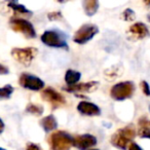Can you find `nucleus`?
<instances>
[{"mask_svg": "<svg viewBox=\"0 0 150 150\" xmlns=\"http://www.w3.org/2000/svg\"><path fill=\"white\" fill-rule=\"evenodd\" d=\"M41 40L44 44L52 47H66L67 43L64 36L59 32L48 30L45 31L41 36Z\"/></svg>", "mask_w": 150, "mask_h": 150, "instance_id": "nucleus-7", "label": "nucleus"}, {"mask_svg": "<svg viewBox=\"0 0 150 150\" xmlns=\"http://www.w3.org/2000/svg\"><path fill=\"white\" fill-rule=\"evenodd\" d=\"M90 150H98V149H90Z\"/></svg>", "mask_w": 150, "mask_h": 150, "instance_id": "nucleus-30", "label": "nucleus"}, {"mask_svg": "<svg viewBox=\"0 0 150 150\" xmlns=\"http://www.w3.org/2000/svg\"><path fill=\"white\" fill-rule=\"evenodd\" d=\"M81 74L77 71L74 70H68L65 74V81L68 84V86H72L77 84V82L80 80Z\"/></svg>", "mask_w": 150, "mask_h": 150, "instance_id": "nucleus-14", "label": "nucleus"}, {"mask_svg": "<svg viewBox=\"0 0 150 150\" xmlns=\"http://www.w3.org/2000/svg\"><path fill=\"white\" fill-rule=\"evenodd\" d=\"M40 123H41V127H43L44 131L47 132V133L48 132L54 131L57 127V125H58L56 118H54L52 115H47V116H45L44 118H42Z\"/></svg>", "mask_w": 150, "mask_h": 150, "instance_id": "nucleus-15", "label": "nucleus"}, {"mask_svg": "<svg viewBox=\"0 0 150 150\" xmlns=\"http://www.w3.org/2000/svg\"><path fill=\"white\" fill-rule=\"evenodd\" d=\"M123 19H125V21H133V20L135 19V13H134L132 9L127 8V11H125V13H123Z\"/></svg>", "mask_w": 150, "mask_h": 150, "instance_id": "nucleus-21", "label": "nucleus"}, {"mask_svg": "<svg viewBox=\"0 0 150 150\" xmlns=\"http://www.w3.org/2000/svg\"><path fill=\"white\" fill-rule=\"evenodd\" d=\"M140 129H139V135L142 138H149L150 139V120L143 118L140 119L139 121Z\"/></svg>", "mask_w": 150, "mask_h": 150, "instance_id": "nucleus-16", "label": "nucleus"}, {"mask_svg": "<svg viewBox=\"0 0 150 150\" xmlns=\"http://www.w3.org/2000/svg\"><path fill=\"white\" fill-rule=\"evenodd\" d=\"M142 88H143V92L146 96H150V88H149V84L147 83L146 81L142 82Z\"/></svg>", "mask_w": 150, "mask_h": 150, "instance_id": "nucleus-23", "label": "nucleus"}, {"mask_svg": "<svg viewBox=\"0 0 150 150\" xmlns=\"http://www.w3.org/2000/svg\"><path fill=\"white\" fill-rule=\"evenodd\" d=\"M7 73H8V69L4 65L0 64V74H7Z\"/></svg>", "mask_w": 150, "mask_h": 150, "instance_id": "nucleus-26", "label": "nucleus"}, {"mask_svg": "<svg viewBox=\"0 0 150 150\" xmlns=\"http://www.w3.org/2000/svg\"><path fill=\"white\" fill-rule=\"evenodd\" d=\"M135 84L132 81L119 82L111 88V97L116 101H122L129 98L134 94Z\"/></svg>", "mask_w": 150, "mask_h": 150, "instance_id": "nucleus-3", "label": "nucleus"}, {"mask_svg": "<svg viewBox=\"0 0 150 150\" xmlns=\"http://www.w3.org/2000/svg\"><path fill=\"white\" fill-rule=\"evenodd\" d=\"M98 86H99V83L97 81H91V82H86V83H77L72 86H67L65 90L70 93H75V92L90 93V92H94L95 90H97Z\"/></svg>", "mask_w": 150, "mask_h": 150, "instance_id": "nucleus-12", "label": "nucleus"}, {"mask_svg": "<svg viewBox=\"0 0 150 150\" xmlns=\"http://www.w3.org/2000/svg\"><path fill=\"white\" fill-rule=\"evenodd\" d=\"M13 92V88L11 84H6L3 88H0V99H7Z\"/></svg>", "mask_w": 150, "mask_h": 150, "instance_id": "nucleus-18", "label": "nucleus"}, {"mask_svg": "<svg viewBox=\"0 0 150 150\" xmlns=\"http://www.w3.org/2000/svg\"><path fill=\"white\" fill-rule=\"evenodd\" d=\"M97 144V139L93 135L90 134H84L79 135L73 139V145L79 150H86L88 148H92Z\"/></svg>", "mask_w": 150, "mask_h": 150, "instance_id": "nucleus-9", "label": "nucleus"}, {"mask_svg": "<svg viewBox=\"0 0 150 150\" xmlns=\"http://www.w3.org/2000/svg\"><path fill=\"white\" fill-rule=\"evenodd\" d=\"M42 98L46 101V102H50V104H52L54 106L56 105H62V104H65V98L60 94L58 93L57 91H54V88H47L45 90L42 91V94H41Z\"/></svg>", "mask_w": 150, "mask_h": 150, "instance_id": "nucleus-10", "label": "nucleus"}, {"mask_svg": "<svg viewBox=\"0 0 150 150\" xmlns=\"http://www.w3.org/2000/svg\"><path fill=\"white\" fill-rule=\"evenodd\" d=\"M20 84L23 88H28L31 91H39L43 88L44 82L40 78L30 75L28 73H23L20 77Z\"/></svg>", "mask_w": 150, "mask_h": 150, "instance_id": "nucleus-8", "label": "nucleus"}, {"mask_svg": "<svg viewBox=\"0 0 150 150\" xmlns=\"http://www.w3.org/2000/svg\"><path fill=\"white\" fill-rule=\"evenodd\" d=\"M149 111H150V105H149Z\"/></svg>", "mask_w": 150, "mask_h": 150, "instance_id": "nucleus-31", "label": "nucleus"}, {"mask_svg": "<svg viewBox=\"0 0 150 150\" xmlns=\"http://www.w3.org/2000/svg\"><path fill=\"white\" fill-rule=\"evenodd\" d=\"M83 8L84 11L88 16H93L97 13L99 8V2L95 0H88L83 2Z\"/></svg>", "mask_w": 150, "mask_h": 150, "instance_id": "nucleus-17", "label": "nucleus"}, {"mask_svg": "<svg viewBox=\"0 0 150 150\" xmlns=\"http://www.w3.org/2000/svg\"><path fill=\"white\" fill-rule=\"evenodd\" d=\"M98 32H99V29L97 26L86 24V25L81 26V27L76 31L73 40H74L76 43H79V44L86 43V42L90 41Z\"/></svg>", "mask_w": 150, "mask_h": 150, "instance_id": "nucleus-5", "label": "nucleus"}, {"mask_svg": "<svg viewBox=\"0 0 150 150\" xmlns=\"http://www.w3.org/2000/svg\"><path fill=\"white\" fill-rule=\"evenodd\" d=\"M129 150H143L137 143H131L129 146Z\"/></svg>", "mask_w": 150, "mask_h": 150, "instance_id": "nucleus-25", "label": "nucleus"}, {"mask_svg": "<svg viewBox=\"0 0 150 150\" xmlns=\"http://www.w3.org/2000/svg\"><path fill=\"white\" fill-rule=\"evenodd\" d=\"M27 112L31 113V114H35V115H40L43 112V108L38 105H34V104H29L27 106Z\"/></svg>", "mask_w": 150, "mask_h": 150, "instance_id": "nucleus-19", "label": "nucleus"}, {"mask_svg": "<svg viewBox=\"0 0 150 150\" xmlns=\"http://www.w3.org/2000/svg\"><path fill=\"white\" fill-rule=\"evenodd\" d=\"M77 110L79 111L81 114L88 115V116H96L101 113V110L96 104L91 102H86V101H82L78 104Z\"/></svg>", "mask_w": 150, "mask_h": 150, "instance_id": "nucleus-11", "label": "nucleus"}, {"mask_svg": "<svg viewBox=\"0 0 150 150\" xmlns=\"http://www.w3.org/2000/svg\"><path fill=\"white\" fill-rule=\"evenodd\" d=\"M8 6L11 7V8L13 9V11H19V13H30V11H28V9L26 8V7L24 6V5L20 4V3H18V2H15V1H13V2H9L8 3Z\"/></svg>", "mask_w": 150, "mask_h": 150, "instance_id": "nucleus-20", "label": "nucleus"}, {"mask_svg": "<svg viewBox=\"0 0 150 150\" xmlns=\"http://www.w3.org/2000/svg\"><path fill=\"white\" fill-rule=\"evenodd\" d=\"M129 33H132L134 36H136L138 39H142V38L146 37L149 34V31H148V28L146 27L145 24L136 23L129 27Z\"/></svg>", "mask_w": 150, "mask_h": 150, "instance_id": "nucleus-13", "label": "nucleus"}, {"mask_svg": "<svg viewBox=\"0 0 150 150\" xmlns=\"http://www.w3.org/2000/svg\"><path fill=\"white\" fill-rule=\"evenodd\" d=\"M0 150H5V149H4V148H1V147H0Z\"/></svg>", "mask_w": 150, "mask_h": 150, "instance_id": "nucleus-28", "label": "nucleus"}, {"mask_svg": "<svg viewBox=\"0 0 150 150\" xmlns=\"http://www.w3.org/2000/svg\"><path fill=\"white\" fill-rule=\"evenodd\" d=\"M3 129H4V123H3L2 119L0 118V134L2 133V132H3Z\"/></svg>", "mask_w": 150, "mask_h": 150, "instance_id": "nucleus-27", "label": "nucleus"}, {"mask_svg": "<svg viewBox=\"0 0 150 150\" xmlns=\"http://www.w3.org/2000/svg\"><path fill=\"white\" fill-rule=\"evenodd\" d=\"M50 144L52 150H70L73 145V138L64 131H59L52 134Z\"/></svg>", "mask_w": 150, "mask_h": 150, "instance_id": "nucleus-2", "label": "nucleus"}, {"mask_svg": "<svg viewBox=\"0 0 150 150\" xmlns=\"http://www.w3.org/2000/svg\"><path fill=\"white\" fill-rule=\"evenodd\" d=\"M26 150H41V149H40L39 146L36 145V144L30 143V144H28V146H27V148H26Z\"/></svg>", "mask_w": 150, "mask_h": 150, "instance_id": "nucleus-24", "label": "nucleus"}, {"mask_svg": "<svg viewBox=\"0 0 150 150\" xmlns=\"http://www.w3.org/2000/svg\"><path fill=\"white\" fill-rule=\"evenodd\" d=\"M37 54V48L35 47H24V48H13L11 50V56L19 63L28 66L31 64L34 58Z\"/></svg>", "mask_w": 150, "mask_h": 150, "instance_id": "nucleus-4", "label": "nucleus"}, {"mask_svg": "<svg viewBox=\"0 0 150 150\" xmlns=\"http://www.w3.org/2000/svg\"><path fill=\"white\" fill-rule=\"evenodd\" d=\"M148 20H149V21H150V16H148Z\"/></svg>", "mask_w": 150, "mask_h": 150, "instance_id": "nucleus-29", "label": "nucleus"}, {"mask_svg": "<svg viewBox=\"0 0 150 150\" xmlns=\"http://www.w3.org/2000/svg\"><path fill=\"white\" fill-rule=\"evenodd\" d=\"M48 19L54 21V20H61L62 19V15L58 11H54V13H48Z\"/></svg>", "mask_w": 150, "mask_h": 150, "instance_id": "nucleus-22", "label": "nucleus"}, {"mask_svg": "<svg viewBox=\"0 0 150 150\" xmlns=\"http://www.w3.org/2000/svg\"><path fill=\"white\" fill-rule=\"evenodd\" d=\"M136 131L133 125H127L125 127L118 129L114 135L111 137V143L113 146L119 149H125L132 140L135 138Z\"/></svg>", "mask_w": 150, "mask_h": 150, "instance_id": "nucleus-1", "label": "nucleus"}, {"mask_svg": "<svg viewBox=\"0 0 150 150\" xmlns=\"http://www.w3.org/2000/svg\"><path fill=\"white\" fill-rule=\"evenodd\" d=\"M11 26L16 32H21L24 36L28 38L36 37V32L33 25L29 21L24 19H13L11 22Z\"/></svg>", "mask_w": 150, "mask_h": 150, "instance_id": "nucleus-6", "label": "nucleus"}]
</instances>
